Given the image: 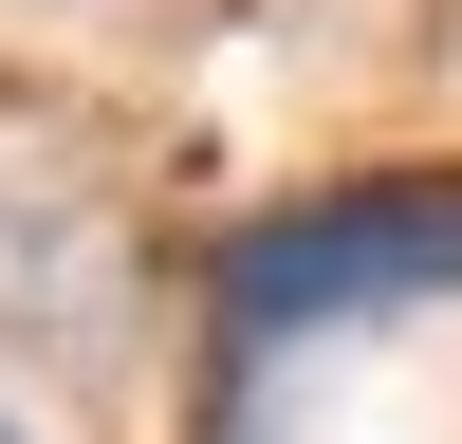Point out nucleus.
I'll return each mask as SVG.
<instances>
[{"label": "nucleus", "instance_id": "f03ea898", "mask_svg": "<svg viewBox=\"0 0 462 444\" xmlns=\"http://www.w3.org/2000/svg\"><path fill=\"white\" fill-rule=\"evenodd\" d=\"M0 444H37V426H19V407H0Z\"/></svg>", "mask_w": 462, "mask_h": 444}, {"label": "nucleus", "instance_id": "f257e3e1", "mask_svg": "<svg viewBox=\"0 0 462 444\" xmlns=\"http://www.w3.org/2000/svg\"><path fill=\"white\" fill-rule=\"evenodd\" d=\"M407 296H462V167L333 185V204H278V222L222 241V333L241 352H296L333 315H407Z\"/></svg>", "mask_w": 462, "mask_h": 444}]
</instances>
